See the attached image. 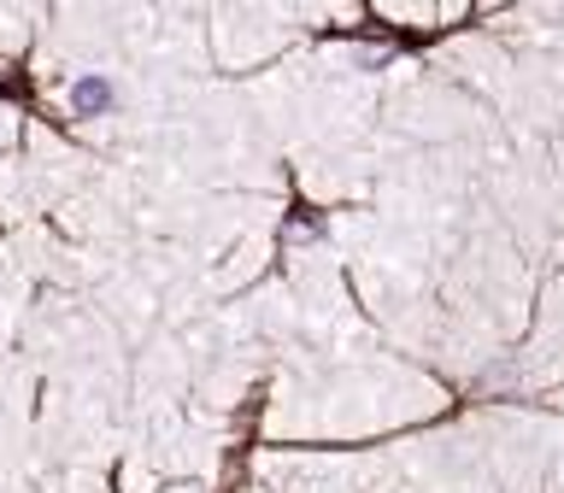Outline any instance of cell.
Returning a JSON list of instances; mask_svg holds the SVG:
<instances>
[{"mask_svg": "<svg viewBox=\"0 0 564 493\" xmlns=\"http://www.w3.org/2000/svg\"><path fill=\"white\" fill-rule=\"evenodd\" d=\"M65 106H70V118H112L118 112V83L106 77V70H83V77H70Z\"/></svg>", "mask_w": 564, "mask_h": 493, "instance_id": "1", "label": "cell"}]
</instances>
